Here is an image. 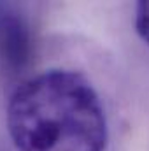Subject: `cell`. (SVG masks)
<instances>
[{"instance_id": "2", "label": "cell", "mask_w": 149, "mask_h": 151, "mask_svg": "<svg viewBox=\"0 0 149 151\" xmlns=\"http://www.w3.org/2000/svg\"><path fill=\"white\" fill-rule=\"evenodd\" d=\"M32 58L30 27L23 16L5 12L0 16V63L9 74L27 69Z\"/></svg>"}, {"instance_id": "1", "label": "cell", "mask_w": 149, "mask_h": 151, "mask_svg": "<svg viewBox=\"0 0 149 151\" xmlns=\"http://www.w3.org/2000/svg\"><path fill=\"white\" fill-rule=\"evenodd\" d=\"M7 128L19 151H104L109 137L93 84L63 69L30 77L14 90Z\"/></svg>"}, {"instance_id": "3", "label": "cell", "mask_w": 149, "mask_h": 151, "mask_svg": "<svg viewBox=\"0 0 149 151\" xmlns=\"http://www.w3.org/2000/svg\"><path fill=\"white\" fill-rule=\"evenodd\" d=\"M135 28L142 40L149 46V2H139L135 9Z\"/></svg>"}]
</instances>
